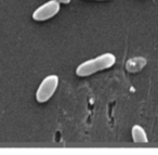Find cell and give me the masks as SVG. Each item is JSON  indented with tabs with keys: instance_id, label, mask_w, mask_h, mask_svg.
<instances>
[{
	"instance_id": "3957f363",
	"label": "cell",
	"mask_w": 158,
	"mask_h": 155,
	"mask_svg": "<svg viewBox=\"0 0 158 155\" xmlns=\"http://www.w3.org/2000/svg\"><path fill=\"white\" fill-rule=\"evenodd\" d=\"M60 10H61V3L57 0H49L33 12V19L37 22H44L54 18L60 12Z\"/></svg>"
},
{
	"instance_id": "52a82bcc",
	"label": "cell",
	"mask_w": 158,
	"mask_h": 155,
	"mask_svg": "<svg viewBox=\"0 0 158 155\" xmlns=\"http://www.w3.org/2000/svg\"><path fill=\"white\" fill-rule=\"evenodd\" d=\"M98 1H104V0H98Z\"/></svg>"
},
{
	"instance_id": "7a4b0ae2",
	"label": "cell",
	"mask_w": 158,
	"mask_h": 155,
	"mask_svg": "<svg viewBox=\"0 0 158 155\" xmlns=\"http://www.w3.org/2000/svg\"><path fill=\"white\" fill-rule=\"evenodd\" d=\"M60 84V78L57 75L50 74L46 76L36 91V100L39 103H44L49 101L57 90Z\"/></svg>"
},
{
	"instance_id": "5b68a950",
	"label": "cell",
	"mask_w": 158,
	"mask_h": 155,
	"mask_svg": "<svg viewBox=\"0 0 158 155\" xmlns=\"http://www.w3.org/2000/svg\"><path fill=\"white\" fill-rule=\"evenodd\" d=\"M146 65V60L144 58H132L127 62V70L130 73H135L139 72L140 70H142L144 66Z\"/></svg>"
},
{
	"instance_id": "8992f818",
	"label": "cell",
	"mask_w": 158,
	"mask_h": 155,
	"mask_svg": "<svg viewBox=\"0 0 158 155\" xmlns=\"http://www.w3.org/2000/svg\"><path fill=\"white\" fill-rule=\"evenodd\" d=\"M61 5H68V3H70V1L72 0H57Z\"/></svg>"
},
{
	"instance_id": "277c9868",
	"label": "cell",
	"mask_w": 158,
	"mask_h": 155,
	"mask_svg": "<svg viewBox=\"0 0 158 155\" xmlns=\"http://www.w3.org/2000/svg\"><path fill=\"white\" fill-rule=\"evenodd\" d=\"M131 137L134 143H147L148 142L146 131L140 125H134L131 128Z\"/></svg>"
},
{
	"instance_id": "6da1fadb",
	"label": "cell",
	"mask_w": 158,
	"mask_h": 155,
	"mask_svg": "<svg viewBox=\"0 0 158 155\" xmlns=\"http://www.w3.org/2000/svg\"><path fill=\"white\" fill-rule=\"evenodd\" d=\"M116 63V55L112 52H105L92 59L79 64L76 68V75L79 77H87L110 68Z\"/></svg>"
}]
</instances>
